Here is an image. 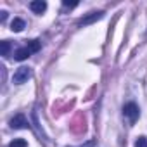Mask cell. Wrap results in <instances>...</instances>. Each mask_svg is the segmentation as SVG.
Returning a JSON list of instances; mask_svg holds the SVG:
<instances>
[{
	"label": "cell",
	"mask_w": 147,
	"mask_h": 147,
	"mask_svg": "<svg viewBox=\"0 0 147 147\" xmlns=\"http://www.w3.org/2000/svg\"><path fill=\"white\" fill-rule=\"evenodd\" d=\"M62 5H64L66 9H73V7H76V5H78V2H69V0H64Z\"/></svg>",
	"instance_id": "cell-12"
},
{
	"label": "cell",
	"mask_w": 147,
	"mask_h": 147,
	"mask_svg": "<svg viewBox=\"0 0 147 147\" xmlns=\"http://www.w3.org/2000/svg\"><path fill=\"white\" fill-rule=\"evenodd\" d=\"M135 147H147V137H138L135 142Z\"/></svg>",
	"instance_id": "cell-11"
},
{
	"label": "cell",
	"mask_w": 147,
	"mask_h": 147,
	"mask_svg": "<svg viewBox=\"0 0 147 147\" xmlns=\"http://www.w3.org/2000/svg\"><path fill=\"white\" fill-rule=\"evenodd\" d=\"M5 19H7V12H5V11H2V12H0V21L4 23Z\"/></svg>",
	"instance_id": "cell-13"
},
{
	"label": "cell",
	"mask_w": 147,
	"mask_h": 147,
	"mask_svg": "<svg viewBox=\"0 0 147 147\" xmlns=\"http://www.w3.org/2000/svg\"><path fill=\"white\" fill-rule=\"evenodd\" d=\"M82 147H95V142H88L87 145H82Z\"/></svg>",
	"instance_id": "cell-14"
},
{
	"label": "cell",
	"mask_w": 147,
	"mask_h": 147,
	"mask_svg": "<svg viewBox=\"0 0 147 147\" xmlns=\"http://www.w3.org/2000/svg\"><path fill=\"white\" fill-rule=\"evenodd\" d=\"M30 55H31V52H30L28 47H21V49H18V50L14 52V59H16V61H26Z\"/></svg>",
	"instance_id": "cell-6"
},
{
	"label": "cell",
	"mask_w": 147,
	"mask_h": 147,
	"mask_svg": "<svg viewBox=\"0 0 147 147\" xmlns=\"http://www.w3.org/2000/svg\"><path fill=\"white\" fill-rule=\"evenodd\" d=\"M28 126L30 125H28V119L24 114H16L11 119V128H14V130H21V128H28Z\"/></svg>",
	"instance_id": "cell-3"
},
{
	"label": "cell",
	"mask_w": 147,
	"mask_h": 147,
	"mask_svg": "<svg viewBox=\"0 0 147 147\" xmlns=\"http://www.w3.org/2000/svg\"><path fill=\"white\" fill-rule=\"evenodd\" d=\"M9 147H28V144H26V140H23V138H14V140L9 144Z\"/></svg>",
	"instance_id": "cell-9"
},
{
	"label": "cell",
	"mask_w": 147,
	"mask_h": 147,
	"mask_svg": "<svg viewBox=\"0 0 147 147\" xmlns=\"http://www.w3.org/2000/svg\"><path fill=\"white\" fill-rule=\"evenodd\" d=\"M30 9H31L35 14H42V12L47 9V2H43V0H33V2L30 4Z\"/></svg>",
	"instance_id": "cell-5"
},
{
	"label": "cell",
	"mask_w": 147,
	"mask_h": 147,
	"mask_svg": "<svg viewBox=\"0 0 147 147\" xmlns=\"http://www.w3.org/2000/svg\"><path fill=\"white\" fill-rule=\"evenodd\" d=\"M30 78H31V67L21 66V67H18V69H16L14 76H12V82H14L16 85H23V83H26Z\"/></svg>",
	"instance_id": "cell-1"
},
{
	"label": "cell",
	"mask_w": 147,
	"mask_h": 147,
	"mask_svg": "<svg viewBox=\"0 0 147 147\" xmlns=\"http://www.w3.org/2000/svg\"><path fill=\"white\" fill-rule=\"evenodd\" d=\"M0 50H2V55H7V54H9V50H11V43H9L7 40L0 42Z\"/></svg>",
	"instance_id": "cell-10"
},
{
	"label": "cell",
	"mask_w": 147,
	"mask_h": 147,
	"mask_svg": "<svg viewBox=\"0 0 147 147\" xmlns=\"http://www.w3.org/2000/svg\"><path fill=\"white\" fill-rule=\"evenodd\" d=\"M102 16H104V12H102V11H99V12H90L88 16H85V18L78 23V26H88V24H92V23H95V21L102 19Z\"/></svg>",
	"instance_id": "cell-4"
},
{
	"label": "cell",
	"mask_w": 147,
	"mask_h": 147,
	"mask_svg": "<svg viewBox=\"0 0 147 147\" xmlns=\"http://www.w3.org/2000/svg\"><path fill=\"white\" fill-rule=\"evenodd\" d=\"M24 28H26V23H24L21 18H14V21L11 23V30H12V31H16V33L23 31Z\"/></svg>",
	"instance_id": "cell-7"
},
{
	"label": "cell",
	"mask_w": 147,
	"mask_h": 147,
	"mask_svg": "<svg viewBox=\"0 0 147 147\" xmlns=\"http://www.w3.org/2000/svg\"><path fill=\"white\" fill-rule=\"evenodd\" d=\"M26 47L30 49V52H31V54H35V52H38V50H40L42 42H40V40H31V42H28V45H26Z\"/></svg>",
	"instance_id": "cell-8"
},
{
	"label": "cell",
	"mask_w": 147,
	"mask_h": 147,
	"mask_svg": "<svg viewBox=\"0 0 147 147\" xmlns=\"http://www.w3.org/2000/svg\"><path fill=\"white\" fill-rule=\"evenodd\" d=\"M123 113H125V116L130 119V123H135V121L138 119V116H140L138 106H137L135 102H128V104H125V107H123Z\"/></svg>",
	"instance_id": "cell-2"
}]
</instances>
